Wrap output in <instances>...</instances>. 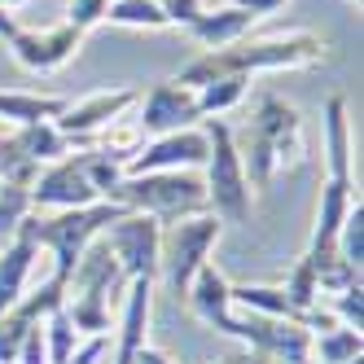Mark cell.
Listing matches in <instances>:
<instances>
[{
    "label": "cell",
    "mask_w": 364,
    "mask_h": 364,
    "mask_svg": "<svg viewBox=\"0 0 364 364\" xmlns=\"http://www.w3.org/2000/svg\"><path fill=\"white\" fill-rule=\"evenodd\" d=\"M232 145L242 154L250 189H268L277 171H294L307 163V127L299 110L277 92H259L246 132H232Z\"/></svg>",
    "instance_id": "6da1fadb"
},
{
    "label": "cell",
    "mask_w": 364,
    "mask_h": 364,
    "mask_svg": "<svg viewBox=\"0 0 364 364\" xmlns=\"http://www.w3.org/2000/svg\"><path fill=\"white\" fill-rule=\"evenodd\" d=\"M325 40L316 31H281L264 40H237L228 48H206L202 58H193L185 70L176 75V84H185L189 92L206 88L220 75H264V70H303L316 66L325 58Z\"/></svg>",
    "instance_id": "7a4b0ae2"
},
{
    "label": "cell",
    "mask_w": 364,
    "mask_h": 364,
    "mask_svg": "<svg viewBox=\"0 0 364 364\" xmlns=\"http://www.w3.org/2000/svg\"><path fill=\"white\" fill-rule=\"evenodd\" d=\"M325 185H321V206H316V228H311V242H307V259H325L338 255L333 237L343 228L347 211L360 202L355 193V180H351V119H347V97H329L325 101Z\"/></svg>",
    "instance_id": "3957f363"
},
{
    "label": "cell",
    "mask_w": 364,
    "mask_h": 364,
    "mask_svg": "<svg viewBox=\"0 0 364 364\" xmlns=\"http://www.w3.org/2000/svg\"><path fill=\"white\" fill-rule=\"evenodd\" d=\"M119 215H123V206H114V202H92V206H80V211H44V215L31 211L18 232L31 237L40 250H48V259H53V272L48 277L58 285H66V277H70L75 264H80L84 246L97 242Z\"/></svg>",
    "instance_id": "277c9868"
},
{
    "label": "cell",
    "mask_w": 364,
    "mask_h": 364,
    "mask_svg": "<svg viewBox=\"0 0 364 364\" xmlns=\"http://www.w3.org/2000/svg\"><path fill=\"white\" fill-rule=\"evenodd\" d=\"M206 127V180H202V189H206V211H211L220 224H246L250 220V180L242 171V154L237 145H232V127L224 119H202Z\"/></svg>",
    "instance_id": "5b68a950"
},
{
    "label": "cell",
    "mask_w": 364,
    "mask_h": 364,
    "mask_svg": "<svg viewBox=\"0 0 364 364\" xmlns=\"http://www.w3.org/2000/svg\"><path fill=\"white\" fill-rule=\"evenodd\" d=\"M110 202L123 206V211L171 224V220L202 215L206 211V189L193 171H145V176H123L110 193Z\"/></svg>",
    "instance_id": "8992f818"
},
{
    "label": "cell",
    "mask_w": 364,
    "mask_h": 364,
    "mask_svg": "<svg viewBox=\"0 0 364 364\" xmlns=\"http://www.w3.org/2000/svg\"><path fill=\"white\" fill-rule=\"evenodd\" d=\"M224 224L202 211V215H189V220H171L163 224V242H159V277L167 281V290L176 299H185L189 281L198 277V268L211 264V250L220 242Z\"/></svg>",
    "instance_id": "52a82bcc"
},
{
    "label": "cell",
    "mask_w": 364,
    "mask_h": 364,
    "mask_svg": "<svg viewBox=\"0 0 364 364\" xmlns=\"http://www.w3.org/2000/svg\"><path fill=\"white\" fill-rule=\"evenodd\" d=\"M141 101V88H97L80 101H66V110L53 119V127L66 136L70 154L75 149H92L97 132H106V127L123 114H132Z\"/></svg>",
    "instance_id": "ba28073f"
},
{
    "label": "cell",
    "mask_w": 364,
    "mask_h": 364,
    "mask_svg": "<svg viewBox=\"0 0 364 364\" xmlns=\"http://www.w3.org/2000/svg\"><path fill=\"white\" fill-rule=\"evenodd\" d=\"M101 242L110 246L114 264L127 281H154L159 277V242H163V224L149 220V215H136V211H123Z\"/></svg>",
    "instance_id": "9c48e42d"
},
{
    "label": "cell",
    "mask_w": 364,
    "mask_h": 364,
    "mask_svg": "<svg viewBox=\"0 0 364 364\" xmlns=\"http://www.w3.org/2000/svg\"><path fill=\"white\" fill-rule=\"evenodd\" d=\"M101 202L92 180L84 171V154H66V159L40 167L36 185H31V211L44 215V211H80V206H92Z\"/></svg>",
    "instance_id": "30bf717a"
},
{
    "label": "cell",
    "mask_w": 364,
    "mask_h": 364,
    "mask_svg": "<svg viewBox=\"0 0 364 364\" xmlns=\"http://www.w3.org/2000/svg\"><path fill=\"white\" fill-rule=\"evenodd\" d=\"M136 123H141L145 141L149 136H167V132H185V127H198L202 123L198 92H189L185 84H176V80L154 84L136 101Z\"/></svg>",
    "instance_id": "8fae6325"
},
{
    "label": "cell",
    "mask_w": 364,
    "mask_h": 364,
    "mask_svg": "<svg viewBox=\"0 0 364 364\" xmlns=\"http://www.w3.org/2000/svg\"><path fill=\"white\" fill-rule=\"evenodd\" d=\"M185 299H189L193 316H198L206 329H215V333H224V338H237V343H246V316H242L237 307H232L228 277H224L215 264L198 268V277L189 281Z\"/></svg>",
    "instance_id": "7c38bea8"
},
{
    "label": "cell",
    "mask_w": 364,
    "mask_h": 364,
    "mask_svg": "<svg viewBox=\"0 0 364 364\" xmlns=\"http://www.w3.org/2000/svg\"><path fill=\"white\" fill-rule=\"evenodd\" d=\"M84 44V31L70 27V22H58V27H18V36L9 40L18 66H27L36 75H48V70H62Z\"/></svg>",
    "instance_id": "4fadbf2b"
},
{
    "label": "cell",
    "mask_w": 364,
    "mask_h": 364,
    "mask_svg": "<svg viewBox=\"0 0 364 364\" xmlns=\"http://www.w3.org/2000/svg\"><path fill=\"white\" fill-rule=\"evenodd\" d=\"M206 163V132L185 127V132H167V136H149L132 159L123 163L127 176H145V171H198Z\"/></svg>",
    "instance_id": "5bb4252c"
},
{
    "label": "cell",
    "mask_w": 364,
    "mask_h": 364,
    "mask_svg": "<svg viewBox=\"0 0 364 364\" xmlns=\"http://www.w3.org/2000/svg\"><path fill=\"white\" fill-rule=\"evenodd\" d=\"M36 259H40V246L31 237H18L0 246V316L5 311L18 307V299L27 294V281H31V268H36Z\"/></svg>",
    "instance_id": "9a60e30c"
},
{
    "label": "cell",
    "mask_w": 364,
    "mask_h": 364,
    "mask_svg": "<svg viewBox=\"0 0 364 364\" xmlns=\"http://www.w3.org/2000/svg\"><path fill=\"white\" fill-rule=\"evenodd\" d=\"M255 22H259L255 14H246V9H237V5H228V0H220L215 9H206V14L193 22L189 36H193L202 48H228V44L246 40Z\"/></svg>",
    "instance_id": "2e32d148"
},
{
    "label": "cell",
    "mask_w": 364,
    "mask_h": 364,
    "mask_svg": "<svg viewBox=\"0 0 364 364\" xmlns=\"http://www.w3.org/2000/svg\"><path fill=\"white\" fill-rule=\"evenodd\" d=\"M70 97H44V92H0V119L14 127H31V123H53L66 110Z\"/></svg>",
    "instance_id": "e0dca14e"
},
{
    "label": "cell",
    "mask_w": 364,
    "mask_h": 364,
    "mask_svg": "<svg viewBox=\"0 0 364 364\" xmlns=\"http://www.w3.org/2000/svg\"><path fill=\"white\" fill-rule=\"evenodd\" d=\"M14 145H18L22 159L36 163V167H48V163H58V159H66V154H70L66 136L58 132L53 123H31V127H18V132H14Z\"/></svg>",
    "instance_id": "ac0fdd59"
},
{
    "label": "cell",
    "mask_w": 364,
    "mask_h": 364,
    "mask_svg": "<svg viewBox=\"0 0 364 364\" xmlns=\"http://www.w3.org/2000/svg\"><path fill=\"white\" fill-rule=\"evenodd\" d=\"M250 92V75H220L206 88H198V110L202 119H224L232 106H242Z\"/></svg>",
    "instance_id": "d6986e66"
},
{
    "label": "cell",
    "mask_w": 364,
    "mask_h": 364,
    "mask_svg": "<svg viewBox=\"0 0 364 364\" xmlns=\"http://www.w3.org/2000/svg\"><path fill=\"white\" fill-rule=\"evenodd\" d=\"M106 22L110 27H132V31H163V27H171L159 0H110Z\"/></svg>",
    "instance_id": "ffe728a7"
},
{
    "label": "cell",
    "mask_w": 364,
    "mask_h": 364,
    "mask_svg": "<svg viewBox=\"0 0 364 364\" xmlns=\"http://www.w3.org/2000/svg\"><path fill=\"white\" fill-rule=\"evenodd\" d=\"M360 355V329L333 325L325 333H311V364H347Z\"/></svg>",
    "instance_id": "44dd1931"
},
{
    "label": "cell",
    "mask_w": 364,
    "mask_h": 364,
    "mask_svg": "<svg viewBox=\"0 0 364 364\" xmlns=\"http://www.w3.org/2000/svg\"><path fill=\"white\" fill-rule=\"evenodd\" d=\"M27 215H31V185L0 180V246L18 237V228Z\"/></svg>",
    "instance_id": "7402d4cb"
},
{
    "label": "cell",
    "mask_w": 364,
    "mask_h": 364,
    "mask_svg": "<svg viewBox=\"0 0 364 364\" xmlns=\"http://www.w3.org/2000/svg\"><path fill=\"white\" fill-rule=\"evenodd\" d=\"M333 250H338V259H343V264H351L355 272L364 268V206H360V202L347 211L343 228H338V237H333Z\"/></svg>",
    "instance_id": "603a6c76"
},
{
    "label": "cell",
    "mask_w": 364,
    "mask_h": 364,
    "mask_svg": "<svg viewBox=\"0 0 364 364\" xmlns=\"http://www.w3.org/2000/svg\"><path fill=\"white\" fill-rule=\"evenodd\" d=\"M321 303L329 307V316L338 325H347V329H360L364 325V290H360V285H347V290H338V294H329Z\"/></svg>",
    "instance_id": "cb8c5ba5"
},
{
    "label": "cell",
    "mask_w": 364,
    "mask_h": 364,
    "mask_svg": "<svg viewBox=\"0 0 364 364\" xmlns=\"http://www.w3.org/2000/svg\"><path fill=\"white\" fill-rule=\"evenodd\" d=\"M159 5H163V14H167L171 27H185V31H189L206 9H215V5H220V0H159Z\"/></svg>",
    "instance_id": "d4e9b609"
},
{
    "label": "cell",
    "mask_w": 364,
    "mask_h": 364,
    "mask_svg": "<svg viewBox=\"0 0 364 364\" xmlns=\"http://www.w3.org/2000/svg\"><path fill=\"white\" fill-rule=\"evenodd\" d=\"M106 9H110V0H70V5H66V22L88 36L92 27L106 22Z\"/></svg>",
    "instance_id": "484cf974"
},
{
    "label": "cell",
    "mask_w": 364,
    "mask_h": 364,
    "mask_svg": "<svg viewBox=\"0 0 364 364\" xmlns=\"http://www.w3.org/2000/svg\"><path fill=\"white\" fill-rule=\"evenodd\" d=\"M14 364H48V351H44V329H40V325H31V329H27V338H22V347H18Z\"/></svg>",
    "instance_id": "4316f807"
},
{
    "label": "cell",
    "mask_w": 364,
    "mask_h": 364,
    "mask_svg": "<svg viewBox=\"0 0 364 364\" xmlns=\"http://www.w3.org/2000/svg\"><path fill=\"white\" fill-rule=\"evenodd\" d=\"M106 351H110V338H84V343L75 347L62 364H101V360H106Z\"/></svg>",
    "instance_id": "83f0119b"
},
{
    "label": "cell",
    "mask_w": 364,
    "mask_h": 364,
    "mask_svg": "<svg viewBox=\"0 0 364 364\" xmlns=\"http://www.w3.org/2000/svg\"><path fill=\"white\" fill-rule=\"evenodd\" d=\"M228 5H237V9H246V14H255V18H264V14H277L285 0H228Z\"/></svg>",
    "instance_id": "f1b7e54d"
},
{
    "label": "cell",
    "mask_w": 364,
    "mask_h": 364,
    "mask_svg": "<svg viewBox=\"0 0 364 364\" xmlns=\"http://www.w3.org/2000/svg\"><path fill=\"white\" fill-rule=\"evenodd\" d=\"M132 364H176V360H171L167 351H159V347H141Z\"/></svg>",
    "instance_id": "f546056e"
},
{
    "label": "cell",
    "mask_w": 364,
    "mask_h": 364,
    "mask_svg": "<svg viewBox=\"0 0 364 364\" xmlns=\"http://www.w3.org/2000/svg\"><path fill=\"white\" fill-rule=\"evenodd\" d=\"M14 36H18V18L0 14V40H14Z\"/></svg>",
    "instance_id": "4dcf8cb0"
},
{
    "label": "cell",
    "mask_w": 364,
    "mask_h": 364,
    "mask_svg": "<svg viewBox=\"0 0 364 364\" xmlns=\"http://www.w3.org/2000/svg\"><path fill=\"white\" fill-rule=\"evenodd\" d=\"M31 0H0V14H9V18H18L22 9H27Z\"/></svg>",
    "instance_id": "1f68e13d"
},
{
    "label": "cell",
    "mask_w": 364,
    "mask_h": 364,
    "mask_svg": "<svg viewBox=\"0 0 364 364\" xmlns=\"http://www.w3.org/2000/svg\"><path fill=\"white\" fill-rule=\"evenodd\" d=\"M242 364H272V360H264V355H250V360H242Z\"/></svg>",
    "instance_id": "d6a6232c"
},
{
    "label": "cell",
    "mask_w": 364,
    "mask_h": 364,
    "mask_svg": "<svg viewBox=\"0 0 364 364\" xmlns=\"http://www.w3.org/2000/svg\"><path fill=\"white\" fill-rule=\"evenodd\" d=\"M355 5H360V0H355Z\"/></svg>",
    "instance_id": "836d02e7"
}]
</instances>
